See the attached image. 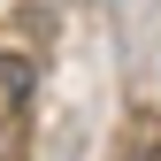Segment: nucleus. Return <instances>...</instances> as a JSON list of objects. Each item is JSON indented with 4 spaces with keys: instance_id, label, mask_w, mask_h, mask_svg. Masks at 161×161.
I'll use <instances>...</instances> for the list:
<instances>
[]
</instances>
